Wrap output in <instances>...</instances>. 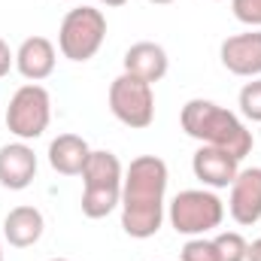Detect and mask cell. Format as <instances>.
Here are the masks:
<instances>
[{
  "instance_id": "cell-26",
  "label": "cell",
  "mask_w": 261,
  "mask_h": 261,
  "mask_svg": "<svg viewBox=\"0 0 261 261\" xmlns=\"http://www.w3.org/2000/svg\"><path fill=\"white\" fill-rule=\"evenodd\" d=\"M49 261H70V258H49Z\"/></svg>"
},
{
  "instance_id": "cell-7",
  "label": "cell",
  "mask_w": 261,
  "mask_h": 261,
  "mask_svg": "<svg viewBox=\"0 0 261 261\" xmlns=\"http://www.w3.org/2000/svg\"><path fill=\"white\" fill-rule=\"evenodd\" d=\"M222 67L234 76L243 79H258L261 76V28H252L246 34H234L222 43L219 49Z\"/></svg>"
},
{
  "instance_id": "cell-6",
  "label": "cell",
  "mask_w": 261,
  "mask_h": 261,
  "mask_svg": "<svg viewBox=\"0 0 261 261\" xmlns=\"http://www.w3.org/2000/svg\"><path fill=\"white\" fill-rule=\"evenodd\" d=\"M110 113L130 130H143L155 122V91L140 76L122 73L110 85Z\"/></svg>"
},
{
  "instance_id": "cell-27",
  "label": "cell",
  "mask_w": 261,
  "mask_h": 261,
  "mask_svg": "<svg viewBox=\"0 0 261 261\" xmlns=\"http://www.w3.org/2000/svg\"><path fill=\"white\" fill-rule=\"evenodd\" d=\"M67 3H73V0H67Z\"/></svg>"
},
{
  "instance_id": "cell-1",
  "label": "cell",
  "mask_w": 261,
  "mask_h": 261,
  "mask_svg": "<svg viewBox=\"0 0 261 261\" xmlns=\"http://www.w3.org/2000/svg\"><path fill=\"white\" fill-rule=\"evenodd\" d=\"M167 164L158 155H137L122 179V231L134 240H149L161 231L167 216Z\"/></svg>"
},
{
  "instance_id": "cell-23",
  "label": "cell",
  "mask_w": 261,
  "mask_h": 261,
  "mask_svg": "<svg viewBox=\"0 0 261 261\" xmlns=\"http://www.w3.org/2000/svg\"><path fill=\"white\" fill-rule=\"evenodd\" d=\"M100 3H103V6H125L128 0H100Z\"/></svg>"
},
{
  "instance_id": "cell-5",
  "label": "cell",
  "mask_w": 261,
  "mask_h": 261,
  "mask_svg": "<svg viewBox=\"0 0 261 261\" xmlns=\"http://www.w3.org/2000/svg\"><path fill=\"white\" fill-rule=\"evenodd\" d=\"M49 122H52V97H49V91L40 82L21 85L12 94L9 107H6V128H9V134H15L18 140L28 143V140L43 137Z\"/></svg>"
},
{
  "instance_id": "cell-18",
  "label": "cell",
  "mask_w": 261,
  "mask_h": 261,
  "mask_svg": "<svg viewBox=\"0 0 261 261\" xmlns=\"http://www.w3.org/2000/svg\"><path fill=\"white\" fill-rule=\"evenodd\" d=\"M237 107H240V116L249 119V122H261V76L246 82L237 94Z\"/></svg>"
},
{
  "instance_id": "cell-21",
  "label": "cell",
  "mask_w": 261,
  "mask_h": 261,
  "mask_svg": "<svg viewBox=\"0 0 261 261\" xmlns=\"http://www.w3.org/2000/svg\"><path fill=\"white\" fill-rule=\"evenodd\" d=\"M12 67H15V52H12V49L6 46V40L0 37V79H3Z\"/></svg>"
},
{
  "instance_id": "cell-9",
  "label": "cell",
  "mask_w": 261,
  "mask_h": 261,
  "mask_svg": "<svg viewBox=\"0 0 261 261\" xmlns=\"http://www.w3.org/2000/svg\"><path fill=\"white\" fill-rule=\"evenodd\" d=\"M192 170L203 182V189H231V182L240 173V158H234L231 152L219 149V146H200L192 155Z\"/></svg>"
},
{
  "instance_id": "cell-3",
  "label": "cell",
  "mask_w": 261,
  "mask_h": 261,
  "mask_svg": "<svg viewBox=\"0 0 261 261\" xmlns=\"http://www.w3.org/2000/svg\"><path fill=\"white\" fill-rule=\"evenodd\" d=\"M170 228L182 237H203L225 222V203L213 189H186L167 203Z\"/></svg>"
},
{
  "instance_id": "cell-17",
  "label": "cell",
  "mask_w": 261,
  "mask_h": 261,
  "mask_svg": "<svg viewBox=\"0 0 261 261\" xmlns=\"http://www.w3.org/2000/svg\"><path fill=\"white\" fill-rule=\"evenodd\" d=\"M216 249H219V261H246L249 252V243L240 231H219L213 237Z\"/></svg>"
},
{
  "instance_id": "cell-24",
  "label": "cell",
  "mask_w": 261,
  "mask_h": 261,
  "mask_svg": "<svg viewBox=\"0 0 261 261\" xmlns=\"http://www.w3.org/2000/svg\"><path fill=\"white\" fill-rule=\"evenodd\" d=\"M149 3H155V6H167V3H173V0H149Z\"/></svg>"
},
{
  "instance_id": "cell-8",
  "label": "cell",
  "mask_w": 261,
  "mask_h": 261,
  "mask_svg": "<svg viewBox=\"0 0 261 261\" xmlns=\"http://www.w3.org/2000/svg\"><path fill=\"white\" fill-rule=\"evenodd\" d=\"M228 213L240 228H249L261 219V167H240L231 182Z\"/></svg>"
},
{
  "instance_id": "cell-22",
  "label": "cell",
  "mask_w": 261,
  "mask_h": 261,
  "mask_svg": "<svg viewBox=\"0 0 261 261\" xmlns=\"http://www.w3.org/2000/svg\"><path fill=\"white\" fill-rule=\"evenodd\" d=\"M246 261H261V237L249 243V252H246Z\"/></svg>"
},
{
  "instance_id": "cell-13",
  "label": "cell",
  "mask_w": 261,
  "mask_h": 261,
  "mask_svg": "<svg viewBox=\"0 0 261 261\" xmlns=\"http://www.w3.org/2000/svg\"><path fill=\"white\" fill-rule=\"evenodd\" d=\"M3 240L15 249H28L34 243H40L43 231H46V219L37 206H15L6 213L3 219Z\"/></svg>"
},
{
  "instance_id": "cell-10",
  "label": "cell",
  "mask_w": 261,
  "mask_h": 261,
  "mask_svg": "<svg viewBox=\"0 0 261 261\" xmlns=\"http://www.w3.org/2000/svg\"><path fill=\"white\" fill-rule=\"evenodd\" d=\"M37 176V155L24 140L0 146V186L9 192H24Z\"/></svg>"
},
{
  "instance_id": "cell-25",
  "label": "cell",
  "mask_w": 261,
  "mask_h": 261,
  "mask_svg": "<svg viewBox=\"0 0 261 261\" xmlns=\"http://www.w3.org/2000/svg\"><path fill=\"white\" fill-rule=\"evenodd\" d=\"M3 243H6V240H3V231H0V261H3Z\"/></svg>"
},
{
  "instance_id": "cell-2",
  "label": "cell",
  "mask_w": 261,
  "mask_h": 261,
  "mask_svg": "<svg viewBox=\"0 0 261 261\" xmlns=\"http://www.w3.org/2000/svg\"><path fill=\"white\" fill-rule=\"evenodd\" d=\"M179 125L200 146H219L240 161L252 152V130L243 125V119L237 113H231L213 100L192 97L179 113Z\"/></svg>"
},
{
  "instance_id": "cell-16",
  "label": "cell",
  "mask_w": 261,
  "mask_h": 261,
  "mask_svg": "<svg viewBox=\"0 0 261 261\" xmlns=\"http://www.w3.org/2000/svg\"><path fill=\"white\" fill-rule=\"evenodd\" d=\"M122 203V189H82V216L107 219Z\"/></svg>"
},
{
  "instance_id": "cell-19",
  "label": "cell",
  "mask_w": 261,
  "mask_h": 261,
  "mask_svg": "<svg viewBox=\"0 0 261 261\" xmlns=\"http://www.w3.org/2000/svg\"><path fill=\"white\" fill-rule=\"evenodd\" d=\"M179 261H219V249L206 237H189V243L179 249Z\"/></svg>"
},
{
  "instance_id": "cell-20",
  "label": "cell",
  "mask_w": 261,
  "mask_h": 261,
  "mask_svg": "<svg viewBox=\"0 0 261 261\" xmlns=\"http://www.w3.org/2000/svg\"><path fill=\"white\" fill-rule=\"evenodd\" d=\"M231 12L240 24L261 28V0H231Z\"/></svg>"
},
{
  "instance_id": "cell-12",
  "label": "cell",
  "mask_w": 261,
  "mask_h": 261,
  "mask_svg": "<svg viewBox=\"0 0 261 261\" xmlns=\"http://www.w3.org/2000/svg\"><path fill=\"white\" fill-rule=\"evenodd\" d=\"M122 64H125V73L140 76L143 82L155 85V82H161V79L167 76V70H170V58H167L164 46L149 43V40H140V43H134L128 52H125Z\"/></svg>"
},
{
  "instance_id": "cell-14",
  "label": "cell",
  "mask_w": 261,
  "mask_h": 261,
  "mask_svg": "<svg viewBox=\"0 0 261 261\" xmlns=\"http://www.w3.org/2000/svg\"><path fill=\"white\" fill-rule=\"evenodd\" d=\"M88 155H91V146L79 134H58L49 143V164L61 176H82Z\"/></svg>"
},
{
  "instance_id": "cell-11",
  "label": "cell",
  "mask_w": 261,
  "mask_h": 261,
  "mask_svg": "<svg viewBox=\"0 0 261 261\" xmlns=\"http://www.w3.org/2000/svg\"><path fill=\"white\" fill-rule=\"evenodd\" d=\"M58 61V49L52 40L46 37H28L18 49H15V70L28 79V82H43L55 73Z\"/></svg>"
},
{
  "instance_id": "cell-15",
  "label": "cell",
  "mask_w": 261,
  "mask_h": 261,
  "mask_svg": "<svg viewBox=\"0 0 261 261\" xmlns=\"http://www.w3.org/2000/svg\"><path fill=\"white\" fill-rule=\"evenodd\" d=\"M125 167L116 152L107 149H91L85 170H82V189H122Z\"/></svg>"
},
{
  "instance_id": "cell-4",
  "label": "cell",
  "mask_w": 261,
  "mask_h": 261,
  "mask_svg": "<svg viewBox=\"0 0 261 261\" xmlns=\"http://www.w3.org/2000/svg\"><path fill=\"white\" fill-rule=\"evenodd\" d=\"M107 40V15L94 6L70 9L58 28V52L67 61L85 64L91 61Z\"/></svg>"
},
{
  "instance_id": "cell-28",
  "label": "cell",
  "mask_w": 261,
  "mask_h": 261,
  "mask_svg": "<svg viewBox=\"0 0 261 261\" xmlns=\"http://www.w3.org/2000/svg\"><path fill=\"white\" fill-rule=\"evenodd\" d=\"M258 134H261V130H258Z\"/></svg>"
}]
</instances>
